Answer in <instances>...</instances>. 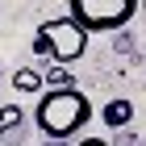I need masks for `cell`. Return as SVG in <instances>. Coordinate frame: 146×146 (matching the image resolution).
I'll list each match as a JSON object with an SVG mask.
<instances>
[{
	"label": "cell",
	"mask_w": 146,
	"mask_h": 146,
	"mask_svg": "<svg viewBox=\"0 0 146 146\" xmlns=\"http://www.w3.org/2000/svg\"><path fill=\"white\" fill-rule=\"evenodd\" d=\"M88 121H92V100L75 84H67V88H46L38 96V104H34V125L50 142H71L79 129H88Z\"/></svg>",
	"instance_id": "obj_1"
},
{
	"label": "cell",
	"mask_w": 146,
	"mask_h": 146,
	"mask_svg": "<svg viewBox=\"0 0 146 146\" xmlns=\"http://www.w3.org/2000/svg\"><path fill=\"white\" fill-rule=\"evenodd\" d=\"M100 121H104V129H125V125L134 121V100L129 96H113L100 109Z\"/></svg>",
	"instance_id": "obj_4"
},
{
	"label": "cell",
	"mask_w": 146,
	"mask_h": 146,
	"mask_svg": "<svg viewBox=\"0 0 146 146\" xmlns=\"http://www.w3.org/2000/svg\"><path fill=\"white\" fill-rule=\"evenodd\" d=\"M75 146H109V142H104V138H96V134H88V138H79Z\"/></svg>",
	"instance_id": "obj_8"
},
{
	"label": "cell",
	"mask_w": 146,
	"mask_h": 146,
	"mask_svg": "<svg viewBox=\"0 0 146 146\" xmlns=\"http://www.w3.org/2000/svg\"><path fill=\"white\" fill-rule=\"evenodd\" d=\"M21 121H25V109H21V104H4V109H0V138L13 134V129H21Z\"/></svg>",
	"instance_id": "obj_6"
},
{
	"label": "cell",
	"mask_w": 146,
	"mask_h": 146,
	"mask_svg": "<svg viewBox=\"0 0 146 146\" xmlns=\"http://www.w3.org/2000/svg\"><path fill=\"white\" fill-rule=\"evenodd\" d=\"M88 38H92V34L75 21V17H50V21L38 25V34H34V54H38V58H50V63H63V67H71L75 58H84Z\"/></svg>",
	"instance_id": "obj_2"
},
{
	"label": "cell",
	"mask_w": 146,
	"mask_h": 146,
	"mask_svg": "<svg viewBox=\"0 0 146 146\" xmlns=\"http://www.w3.org/2000/svg\"><path fill=\"white\" fill-rule=\"evenodd\" d=\"M67 17H75L88 34H109L138 17V0H67Z\"/></svg>",
	"instance_id": "obj_3"
},
{
	"label": "cell",
	"mask_w": 146,
	"mask_h": 146,
	"mask_svg": "<svg viewBox=\"0 0 146 146\" xmlns=\"http://www.w3.org/2000/svg\"><path fill=\"white\" fill-rule=\"evenodd\" d=\"M13 88L29 96V92H42V88H46V79H42L38 67H17V71H13Z\"/></svg>",
	"instance_id": "obj_5"
},
{
	"label": "cell",
	"mask_w": 146,
	"mask_h": 146,
	"mask_svg": "<svg viewBox=\"0 0 146 146\" xmlns=\"http://www.w3.org/2000/svg\"><path fill=\"white\" fill-rule=\"evenodd\" d=\"M46 88H67V84H71V67H63V63H54V67H50V71H46Z\"/></svg>",
	"instance_id": "obj_7"
}]
</instances>
